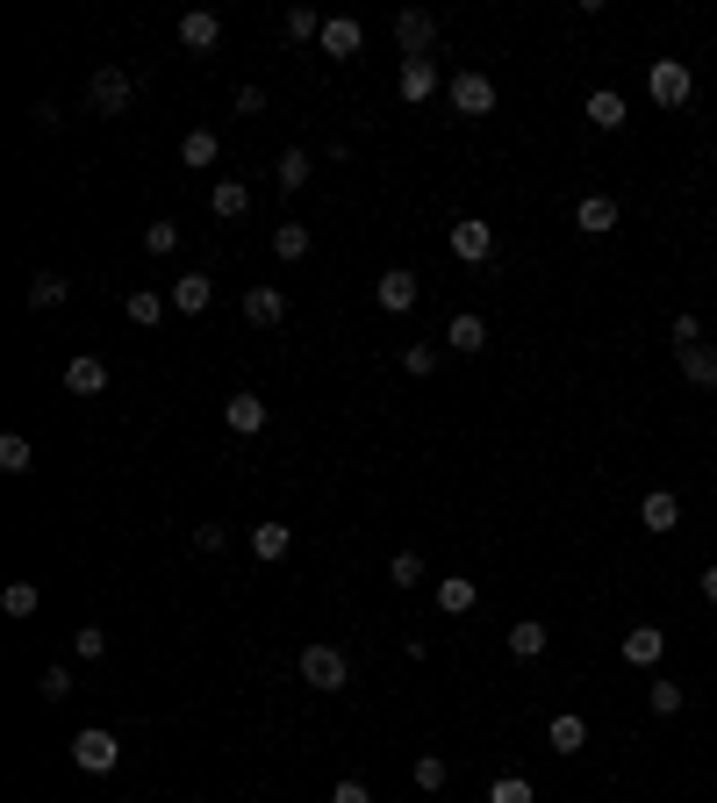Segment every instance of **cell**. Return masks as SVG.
I'll use <instances>...</instances> for the list:
<instances>
[{
    "instance_id": "6da1fadb",
    "label": "cell",
    "mask_w": 717,
    "mask_h": 803,
    "mask_svg": "<svg viewBox=\"0 0 717 803\" xmlns=\"http://www.w3.org/2000/svg\"><path fill=\"white\" fill-rule=\"evenodd\" d=\"M130 101H137V80L122 65H101L86 80V108H94V115H130Z\"/></svg>"
},
{
    "instance_id": "7a4b0ae2",
    "label": "cell",
    "mask_w": 717,
    "mask_h": 803,
    "mask_svg": "<svg viewBox=\"0 0 717 803\" xmlns=\"http://www.w3.org/2000/svg\"><path fill=\"white\" fill-rule=\"evenodd\" d=\"M116 761H122V739L116 732H101V725L72 732V768H80V775H116Z\"/></svg>"
},
{
    "instance_id": "3957f363",
    "label": "cell",
    "mask_w": 717,
    "mask_h": 803,
    "mask_svg": "<svg viewBox=\"0 0 717 803\" xmlns=\"http://www.w3.org/2000/svg\"><path fill=\"white\" fill-rule=\"evenodd\" d=\"M294 667H302V682L324 689V696H338V689L352 682V660H344L338 646H302V660H294Z\"/></svg>"
},
{
    "instance_id": "277c9868",
    "label": "cell",
    "mask_w": 717,
    "mask_h": 803,
    "mask_svg": "<svg viewBox=\"0 0 717 803\" xmlns=\"http://www.w3.org/2000/svg\"><path fill=\"white\" fill-rule=\"evenodd\" d=\"M394 51H402V65H410V58H430L438 51V15H430V8H402V15H394Z\"/></svg>"
},
{
    "instance_id": "5b68a950",
    "label": "cell",
    "mask_w": 717,
    "mask_h": 803,
    "mask_svg": "<svg viewBox=\"0 0 717 803\" xmlns=\"http://www.w3.org/2000/svg\"><path fill=\"white\" fill-rule=\"evenodd\" d=\"M445 101H452V115H496V80L488 72H452Z\"/></svg>"
},
{
    "instance_id": "8992f818",
    "label": "cell",
    "mask_w": 717,
    "mask_h": 803,
    "mask_svg": "<svg viewBox=\"0 0 717 803\" xmlns=\"http://www.w3.org/2000/svg\"><path fill=\"white\" fill-rule=\"evenodd\" d=\"M445 244H452V258H466V266H488V258H496V222L460 216L452 230H445Z\"/></svg>"
},
{
    "instance_id": "52a82bcc",
    "label": "cell",
    "mask_w": 717,
    "mask_h": 803,
    "mask_svg": "<svg viewBox=\"0 0 717 803\" xmlns=\"http://www.w3.org/2000/svg\"><path fill=\"white\" fill-rule=\"evenodd\" d=\"M646 94H653L660 108H689L696 80H689V65H682V58H653V72H646Z\"/></svg>"
},
{
    "instance_id": "ba28073f",
    "label": "cell",
    "mask_w": 717,
    "mask_h": 803,
    "mask_svg": "<svg viewBox=\"0 0 717 803\" xmlns=\"http://www.w3.org/2000/svg\"><path fill=\"white\" fill-rule=\"evenodd\" d=\"M222 424L238 430V438H258V430L274 424V410H266V394L244 388V394H230V402H222Z\"/></svg>"
},
{
    "instance_id": "9c48e42d",
    "label": "cell",
    "mask_w": 717,
    "mask_h": 803,
    "mask_svg": "<svg viewBox=\"0 0 717 803\" xmlns=\"http://www.w3.org/2000/svg\"><path fill=\"white\" fill-rule=\"evenodd\" d=\"M416 294H424V288H416V273H410V266H388V273L374 280V302L388 308V316H402V308H416Z\"/></svg>"
},
{
    "instance_id": "30bf717a",
    "label": "cell",
    "mask_w": 717,
    "mask_h": 803,
    "mask_svg": "<svg viewBox=\"0 0 717 803\" xmlns=\"http://www.w3.org/2000/svg\"><path fill=\"white\" fill-rule=\"evenodd\" d=\"M574 230H581V238H610V230H617V194H581Z\"/></svg>"
},
{
    "instance_id": "8fae6325",
    "label": "cell",
    "mask_w": 717,
    "mask_h": 803,
    "mask_svg": "<svg viewBox=\"0 0 717 803\" xmlns=\"http://www.w3.org/2000/svg\"><path fill=\"white\" fill-rule=\"evenodd\" d=\"M244 324L280 330V324H288V294H280V288H244Z\"/></svg>"
},
{
    "instance_id": "7c38bea8",
    "label": "cell",
    "mask_w": 717,
    "mask_h": 803,
    "mask_svg": "<svg viewBox=\"0 0 717 803\" xmlns=\"http://www.w3.org/2000/svg\"><path fill=\"white\" fill-rule=\"evenodd\" d=\"M180 44H187V51H216V44H222V15H216V8H187V15H180Z\"/></svg>"
},
{
    "instance_id": "4fadbf2b",
    "label": "cell",
    "mask_w": 717,
    "mask_h": 803,
    "mask_svg": "<svg viewBox=\"0 0 717 803\" xmlns=\"http://www.w3.org/2000/svg\"><path fill=\"white\" fill-rule=\"evenodd\" d=\"M101 388H108V360H101V352L65 360V394H101Z\"/></svg>"
},
{
    "instance_id": "5bb4252c",
    "label": "cell",
    "mask_w": 717,
    "mask_h": 803,
    "mask_svg": "<svg viewBox=\"0 0 717 803\" xmlns=\"http://www.w3.org/2000/svg\"><path fill=\"white\" fill-rule=\"evenodd\" d=\"M639 524H646L653 538H667V531H682V502L667 496V488H653V496L639 502Z\"/></svg>"
},
{
    "instance_id": "9a60e30c",
    "label": "cell",
    "mask_w": 717,
    "mask_h": 803,
    "mask_svg": "<svg viewBox=\"0 0 717 803\" xmlns=\"http://www.w3.org/2000/svg\"><path fill=\"white\" fill-rule=\"evenodd\" d=\"M675 366H682L689 388H717V344H682V352H675Z\"/></svg>"
},
{
    "instance_id": "2e32d148",
    "label": "cell",
    "mask_w": 717,
    "mask_h": 803,
    "mask_svg": "<svg viewBox=\"0 0 717 803\" xmlns=\"http://www.w3.org/2000/svg\"><path fill=\"white\" fill-rule=\"evenodd\" d=\"M316 44H324V58H358V44H366V29H358L352 15H330Z\"/></svg>"
},
{
    "instance_id": "e0dca14e",
    "label": "cell",
    "mask_w": 717,
    "mask_h": 803,
    "mask_svg": "<svg viewBox=\"0 0 717 803\" xmlns=\"http://www.w3.org/2000/svg\"><path fill=\"white\" fill-rule=\"evenodd\" d=\"M617 653H624V660H632V667H653V660H660V653H667V632H660V624H632V632H624V646H617Z\"/></svg>"
},
{
    "instance_id": "ac0fdd59",
    "label": "cell",
    "mask_w": 717,
    "mask_h": 803,
    "mask_svg": "<svg viewBox=\"0 0 717 803\" xmlns=\"http://www.w3.org/2000/svg\"><path fill=\"white\" fill-rule=\"evenodd\" d=\"M252 552H258V560H266V567H280V560H288V552H294V531L280 524V516H266V524L252 531Z\"/></svg>"
},
{
    "instance_id": "d6986e66",
    "label": "cell",
    "mask_w": 717,
    "mask_h": 803,
    "mask_svg": "<svg viewBox=\"0 0 717 803\" xmlns=\"http://www.w3.org/2000/svg\"><path fill=\"white\" fill-rule=\"evenodd\" d=\"M244 208H252V187H244V180H216V187H208V216L216 222H238Z\"/></svg>"
},
{
    "instance_id": "ffe728a7",
    "label": "cell",
    "mask_w": 717,
    "mask_h": 803,
    "mask_svg": "<svg viewBox=\"0 0 717 803\" xmlns=\"http://www.w3.org/2000/svg\"><path fill=\"white\" fill-rule=\"evenodd\" d=\"M394 86H402V101H430L438 94V58H410Z\"/></svg>"
},
{
    "instance_id": "44dd1931",
    "label": "cell",
    "mask_w": 717,
    "mask_h": 803,
    "mask_svg": "<svg viewBox=\"0 0 717 803\" xmlns=\"http://www.w3.org/2000/svg\"><path fill=\"white\" fill-rule=\"evenodd\" d=\"M445 344H452L460 360H474V352H488V324H481V316H452V324H445Z\"/></svg>"
},
{
    "instance_id": "7402d4cb",
    "label": "cell",
    "mask_w": 717,
    "mask_h": 803,
    "mask_svg": "<svg viewBox=\"0 0 717 803\" xmlns=\"http://www.w3.org/2000/svg\"><path fill=\"white\" fill-rule=\"evenodd\" d=\"M208 294H216V280H208V273H180V280H172V308H180V316H202Z\"/></svg>"
},
{
    "instance_id": "603a6c76",
    "label": "cell",
    "mask_w": 717,
    "mask_h": 803,
    "mask_svg": "<svg viewBox=\"0 0 717 803\" xmlns=\"http://www.w3.org/2000/svg\"><path fill=\"white\" fill-rule=\"evenodd\" d=\"M474 603H481L474 574H445V582H438V610H445V617H466Z\"/></svg>"
},
{
    "instance_id": "cb8c5ba5",
    "label": "cell",
    "mask_w": 717,
    "mask_h": 803,
    "mask_svg": "<svg viewBox=\"0 0 717 803\" xmlns=\"http://www.w3.org/2000/svg\"><path fill=\"white\" fill-rule=\"evenodd\" d=\"M216 158H222V137H216V130H187V137H180V166L208 172Z\"/></svg>"
},
{
    "instance_id": "d4e9b609",
    "label": "cell",
    "mask_w": 717,
    "mask_h": 803,
    "mask_svg": "<svg viewBox=\"0 0 717 803\" xmlns=\"http://www.w3.org/2000/svg\"><path fill=\"white\" fill-rule=\"evenodd\" d=\"M546 739H552V753H581L588 746V718H581V710H560V718L546 725Z\"/></svg>"
},
{
    "instance_id": "484cf974",
    "label": "cell",
    "mask_w": 717,
    "mask_h": 803,
    "mask_svg": "<svg viewBox=\"0 0 717 803\" xmlns=\"http://www.w3.org/2000/svg\"><path fill=\"white\" fill-rule=\"evenodd\" d=\"M588 122H596V130H624V122H632V108H624V94H610V86H603V94H588Z\"/></svg>"
},
{
    "instance_id": "4316f807",
    "label": "cell",
    "mask_w": 717,
    "mask_h": 803,
    "mask_svg": "<svg viewBox=\"0 0 717 803\" xmlns=\"http://www.w3.org/2000/svg\"><path fill=\"white\" fill-rule=\"evenodd\" d=\"M546 624H538V617H517V624H510V653H517V660H538V653H546Z\"/></svg>"
},
{
    "instance_id": "83f0119b",
    "label": "cell",
    "mask_w": 717,
    "mask_h": 803,
    "mask_svg": "<svg viewBox=\"0 0 717 803\" xmlns=\"http://www.w3.org/2000/svg\"><path fill=\"white\" fill-rule=\"evenodd\" d=\"M274 258L302 266V258H308V222H274Z\"/></svg>"
},
{
    "instance_id": "f1b7e54d",
    "label": "cell",
    "mask_w": 717,
    "mask_h": 803,
    "mask_svg": "<svg viewBox=\"0 0 717 803\" xmlns=\"http://www.w3.org/2000/svg\"><path fill=\"white\" fill-rule=\"evenodd\" d=\"M65 294H72L65 273H36L29 280V308H36V316H44V308H65Z\"/></svg>"
},
{
    "instance_id": "f546056e",
    "label": "cell",
    "mask_w": 717,
    "mask_h": 803,
    "mask_svg": "<svg viewBox=\"0 0 717 803\" xmlns=\"http://www.w3.org/2000/svg\"><path fill=\"white\" fill-rule=\"evenodd\" d=\"M166 302H172V294H158V288H137V294H130V302H122V316H130V324H144V330H151L158 316H166Z\"/></svg>"
},
{
    "instance_id": "4dcf8cb0",
    "label": "cell",
    "mask_w": 717,
    "mask_h": 803,
    "mask_svg": "<svg viewBox=\"0 0 717 803\" xmlns=\"http://www.w3.org/2000/svg\"><path fill=\"white\" fill-rule=\"evenodd\" d=\"M0 610H8V617H36V610H44V588H36V582H8Z\"/></svg>"
},
{
    "instance_id": "1f68e13d",
    "label": "cell",
    "mask_w": 717,
    "mask_h": 803,
    "mask_svg": "<svg viewBox=\"0 0 717 803\" xmlns=\"http://www.w3.org/2000/svg\"><path fill=\"white\" fill-rule=\"evenodd\" d=\"M29 466H36L29 438H22V430H8V438H0V474H29Z\"/></svg>"
},
{
    "instance_id": "d6a6232c",
    "label": "cell",
    "mask_w": 717,
    "mask_h": 803,
    "mask_svg": "<svg viewBox=\"0 0 717 803\" xmlns=\"http://www.w3.org/2000/svg\"><path fill=\"white\" fill-rule=\"evenodd\" d=\"M274 187H280V194L308 187V151H280V166H274Z\"/></svg>"
},
{
    "instance_id": "836d02e7",
    "label": "cell",
    "mask_w": 717,
    "mask_h": 803,
    "mask_svg": "<svg viewBox=\"0 0 717 803\" xmlns=\"http://www.w3.org/2000/svg\"><path fill=\"white\" fill-rule=\"evenodd\" d=\"M144 252H151V258H172V252H180V222H166V216H158L151 230H144Z\"/></svg>"
},
{
    "instance_id": "e575fe53",
    "label": "cell",
    "mask_w": 717,
    "mask_h": 803,
    "mask_svg": "<svg viewBox=\"0 0 717 803\" xmlns=\"http://www.w3.org/2000/svg\"><path fill=\"white\" fill-rule=\"evenodd\" d=\"M280 29H288V44H308V36H324V15H316V8H288Z\"/></svg>"
},
{
    "instance_id": "d590c367",
    "label": "cell",
    "mask_w": 717,
    "mask_h": 803,
    "mask_svg": "<svg viewBox=\"0 0 717 803\" xmlns=\"http://www.w3.org/2000/svg\"><path fill=\"white\" fill-rule=\"evenodd\" d=\"M388 582L394 588H416V582H424V552H394V560H388Z\"/></svg>"
},
{
    "instance_id": "8d00e7d4",
    "label": "cell",
    "mask_w": 717,
    "mask_h": 803,
    "mask_svg": "<svg viewBox=\"0 0 717 803\" xmlns=\"http://www.w3.org/2000/svg\"><path fill=\"white\" fill-rule=\"evenodd\" d=\"M646 703H653V718H675V710H682V689L660 674V682H646Z\"/></svg>"
},
{
    "instance_id": "74e56055",
    "label": "cell",
    "mask_w": 717,
    "mask_h": 803,
    "mask_svg": "<svg viewBox=\"0 0 717 803\" xmlns=\"http://www.w3.org/2000/svg\"><path fill=\"white\" fill-rule=\"evenodd\" d=\"M488 803H531V782L524 775H496V782H488Z\"/></svg>"
},
{
    "instance_id": "f35d334b",
    "label": "cell",
    "mask_w": 717,
    "mask_h": 803,
    "mask_svg": "<svg viewBox=\"0 0 717 803\" xmlns=\"http://www.w3.org/2000/svg\"><path fill=\"white\" fill-rule=\"evenodd\" d=\"M72 653H80V660H101V653H108V632H101V624H80V632H72Z\"/></svg>"
},
{
    "instance_id": "ab89813d",
    "label": "cell",
    "mask_w": 717,
    "mask_h": 803,
    "mask_svg": "<svg viewBox=\"0 0 717 803\" xmlns=\"http://www.w3.org/2000/svg\"><path fill=\"white\" fill-rule=\"evenodd\" d=\"M36 689H44V703H65L72 696V667H44V682H36Z\"/></svg>"
},
{
    "instance_id": "60d3db41",
    "label": "cell",
    "mask_w": 717,
    "mask_h": 803,
    "mask_svg": "<svg viewBox=\"0 0 717 803\" xmlns=\"http://www.w3.org/2000/svg\"><path fill=\"white\" fill-rule=\"evenodd\" d=\"M402 366H410L416 380H424V374H438V344H410V352H402Z\"/></svg>"
},
{
    "instance_id": "b9f144b4",
    "label": "cell",
    "mask_w": 717,
    "mask_h": 803,
    "mask_svg": "<svg viewBox=\"0 0 717 803\" xmlns=\"http://www.w3.org/2000/svg\"><path fill=\"white\" fill-rule=\"evenodd\" d=\"M194 546H202V552H230V531H222V524H194Z\"/></svg>"
},
{
    "instance_id": "7bdbcfd3",
    "label": "cell",
    "mask_w": 717,
    "mask_h": 803,
    "mask_svg": "<svg viewBox=\"0 0 717 803\" xmlns=\"http://www.w3.org/2000/svg\"><path fill=\"white\" fill-rule=\"evenodd\" d=\"M416 789H445V761H438V753H424V761H416Z\"/></svg>"
},
{
    "instance_id": "ee69618b",
    "label": "cell",
    "mask_w": 717,
    "mask_h": 803,
    "mask_svg": "<svg viewBox=\"0 0 717 803\" xmlns=\"http://www.w3.org/2000/svg\"><path fill=\"white\" fill-rule=\"evenodd\" d=\"M330 803H374V789L358 782V775H344V782H338V789H330Z\"/></svg>"
},
{
    "instance_id": "f6af8a7d",
    "label": "cell",
    "mask_w": 717,
    "mask_h": 803,
    "mask_svg": "<svg viewBox=\"0 0 717 803\" xmlns=\"http://www.w3.org/2000/svg\"><path fill=\"white\" fill-rule=\"evenodd\" d=\"M682 344H703V324H696V316H689V308H682V316H675V352H682Z\"/></svg>"
},
{
    "instance_id": "bcb514c9",
    "label": "cell",
    "mask_w": 717,
    "mask_h": 803,
    "mask_svg": "<svg viewBox=\"0 0 717 803\" xmlns=\"http://www.w3.org/2000/svg\"><path fill=\"white\" fill-rule=\"evenodd\" d=\"M29 122H36V130H44V137H51V130H58V122H65V115H58V101H36V108H29Z\"/></svg>"
},
{
    "instance_id": "7dc6e473",
    "label": "cell",
    "mask_w": 717,
    "mask_h": 803,
    "mask_svg": "<svg viewBox=\"0 0 717 803\" xmlns=\"http://www.w3.org/2000/svg\"><path fill=\"white\" fill-rule=\"evenodd\" d=\"M238 115H266V94H258V86H238Z\"/></svg>"
},
{
    "instance_id": "c3c4849f",
    "label": "cell",
    "mask_w": 717,
    "mask_h": 803,
    "mask_svg": "<svg viewBox=\"0 0 717 803\" xmlns=\"http://www.w3.org/2000/svg\"><path fill=\"white\" fill-rule=\"evenodd\" d=\"M696 588H703V603H717V567H703V582H696Z\"/></svg>"
}]
</instances>
